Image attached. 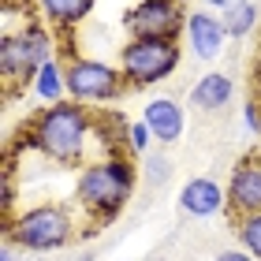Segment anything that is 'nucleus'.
I'll return each instance as SVG.
<instances>
[{"instance_id":"nucleus-1","label":"nucleus","mask_w":261,"mask_h":261,"mask_svg":"<svg viewBox=\"0 0 261 261\" xmlns=\"http://www.w3.org/2000/svg\"><path fill=\"white\" fill-rule=\"evenodd\" d=\"M90 130H93V116H90L86 105L60 101V105H49L41 116H34L27 142L38 153H45L49 161L71 164V161H79L82 153H86Z\"/></svg>"},{"instance_id":"nucleus-2","label":"nucleus","mask_w":261,"mask_h":261,"mask_svg":"<svg viewBox=\"0 0 261 261\" xmlns=\"http://www.w3.org/2000/svg\"><path fill=\"white\" fill-rule=\"evenodd\" d=\"M130 191H135V164L127 157L93 161L79 172V183H75V198L105 220L116 217V213L127 205Z\"/></svg>"},{"instance_id":"nucleus-3","label":"nucleus","mask_w":261,"mask_h":261,"mask_svg":"<svg viewBox=\"0 0 261 261\" xmlns=\"http://www.w3.org/2000/svg\"><path fill=\"white\" fill-rule=\"evenodd\" d=\"M71 231H75V224H71V213L64 205H38L19 213L8 224V243H15L19 250L49 254L71 243Z\"/></svg>"},{"instance_id":"nucleus-4","label":"nucleus","mask_w":261,"mask_h":261,"mask_svg":"<svg viewBox=\"0 0 261 261\" xmlns=\"http://www.w3.org/2000/svg\"><path fill=\"white\" fill-rule=\"evenodd\" d=\"M179 67V41L130 38L120 49V71L127 86H157Z\"/></svg>"},{"instance_id":"nucleus-5","label":"nucleus","mask_w":261,"mask_h":261,"mask_svg":"<svg viewBox=\"0 0 261 261\" xmlns=\"http://www.w3.org/2000/svg\"><path fill=\"white\" fill-rule=\"evenodd\" d=\"M67 71V97L75 105H112L120 93L127 90V79L120 67L105 64V60H71L64 64Z\"/></svg>"},{"instance_id":"nucleus-6","label":"nucleus","mask_w":261,"mask_h":261,"mask_svg":"<svg viewBox=\"0 0 261 261\" xmlns=\"http://www.w3.org/2000/svg\"><path fill=\"white\" fill-rule=\"evenodd\" d=\"M53 60V41L38 27H27L19 34L0 38V75L8 82H27L38 79V71Z\"/></svg>"},{"instance_id":"nucleus-7","label":"nucleus","mask_w":261,"mask_h":261,"mask_svg":"<svg viewBox=\"0 0 261 261\" xmlns=\"http://www.w3.org/2000/svg\"><path fill=\"white\" fill-rule=\"evenodd\" d=\"M123 22L130 38H164V41H175L179 27H187L183 8L175 0H138L123 15Z\"/></svg>"},{"instance_id":"nucleus-8","label":"nucleus","mask_w":261,"mask_h":261,"mask_svg":"<svg viewBox=\"0 0 261 261\" xmlns=\"http://www.w3.org/2000/svg\"><path fill=\"white\" fill-rule=\"evenodd\" d=\"M228 205L239 217L261 213V157H243L228 179Z\"/></svg>"},{"instance_id":"nucleus-9","label":"nucleus","mask_w":261,"mask_h":261,"mask_svg":"<svg viewBox=\"0 0 261 261\" xmlns=\"http://www.w3.org/2000/svg\"><path fill=\"white\" fill-rule=\"evenodd\" d=\"M224 41H228V30H224L220 15H209V11H191L187 15V45L198 60H217L224 53Z\"/></svg>"},{"instance_id":"nucleus-10","label":"nucleus","mask_w":261,"mask_h":261,"mask_svg":"<svg viewBox=\"0 0 261 261\" xmlns=\"http://www.w3.org/2000/svg\"><path fill=\"white\" fill-rule=\"evenodd\" d=\"M142 123L153 130V138H157V142L172 146V142L183 138L187 116H183V105H179V101H172V97H153V101L146 105V112H142Z\"/></svg>"},{"instance_id":"nucleus-11","label":"nucleus","mask_w":261,"mask_h":261,"mask_svg":"<svg viewBox=\"0 0 261 261\" xmlns=\"http://www.w3.org/2000/svg\"><path fill=\"white\" fill-rule=\"evenodd\" d=\"M224 201H228V191H220V183L209 179V175H194L179 191V205L187 217H213V213L224 209Z\"/></svg>"},{"instance_id":"nucleus-12","label":"nucleus","mask_w":261,"mask_h":261,"mask_svg":"<svg viewBox=\"0 0 261 261\" xmlns=\"http://www.w3.org/2000/svg\"><path fill=\"white\" fill-rule=\"evenodd\" d=\"M231 97H235V82L224 71H205L191 86V105L198 112H220L224 105H231Z\"/></svg>"},{"instance_id":"nucleus-13","label":"nucleus","mask_w":261,"mask_h":261,"mask_svg":"<svg viewBox=\"0 0 261 261\" xmlns=\"http://www.w3.org/2000/svg\"><path fill=\"white\" fill-rule=\"evenodd\" d=\"M38 8L56 27H75L93 11V0H38Z\"/></svg>"},{"instance_id":"nucleus-14","label":"nucleus","mask_w":261,"mask_h":261,"mask_svg":"<svg viewBox=\"0 0 261 261\" xmlns=\"http://www.w3.org/2000/svg\"><path fill=\"white\" fill-rule=\"evenodd\" d=\"M34 90H38V97H41V101L60 105V101L67 97V71H64V64L49 60V64L38 71V79H34Z\"/></svg>"},{"instance_id":"nucleus-15","label":"nucleus","mask_w":261,"mask_h":261,"mask_svg":"<svg viewBox=\"0 0 261 261\" xmlns=\"http://www.w3.org/2000/svg\"><path fill=\"white\" fill-rule=\"evenodd\" d=\"M220 19H224L228 38H246V34L257 27V4H254V0H235L231 8L220 11Z\"/></svg>"},{"instance_id":"nucleus-16","label":"nucleus","mask_w":261,"mask_h":261,"mask_svg":"<svg viewBox=\"0 0 261 261\" xmlns=\"http://www.w3.org/2000/svg\"><path fill=\"white\" fill-rule=\"evenodd\" d=\"M239 243L243 250L261 261V213H250V217H239Z\"/></svg>"},{"instance_id":"nucleus-17","label":"nucleus","mask_w":261,"mask_h":261,"mask_svg":"<svg viewBox=\"0 0 261 261\" xmlns=\"http://www.w3.org/2000/svg\"><path fill=\"white\" fill-rule=\"evenodd\" d=\"M168 172H172V164L164 153H146V183H153V187L168 183Z\"/></svg>"},{"instance_id":"nucleus-18","label":"nucleus","mask_w":261,"mask_h":261,"mask_svg":"<svg viewBox=\"0 0 261 261\" xmlns=\"http://www.w3.org/2000/svg\"><path fill=\"white\" fill-rule=\"evenodd\" d=\"M149 142H153V130L146 127V123H130V149H135V153H142V157H146V153H149Z\"/></svg>"},{"instance_id":"nucleus-19","label":"nucleus","mask_w":261,"mask_h":261,"mask_svg":"<svg viewBox=\"0 0 261 261\" xmlns=\"http://www.w3.org/2000/svg\"><path fill=\"white\" fill-rule=\"evenodd\" d=\"M243 116H246V127L254 130V135H261V109L254 101H246V109H243Z\"/></svg>"},{"instance_id":"nucleus-20","label":"nucleus","mask_w":261,"mask_h":261,"mask_svg":"<svg viewBox=\"0 0 261 261\" xmlns=\"http://www.w3.org/2000/svg\"><path fill=\"white\" fill-rule=\"evenodd\" d=\"M213 261H257V257H250L246 250H220Z\"/></svg>"},{"instance_id":"nucleus-21","label":"nucleus","mask_w":261,"mask_h":261,"mask_svg":"<svg viewBox=\"0 0 261 261\" xmlns=\"http://www.w3.org/2000/svg\"><path fill=\"white\" fill-rule=\"evenodd\" d=\"M205 4H209V8H220V11H224V8H231L235 0H205Z\"/></svg>"},{"instance_id":"nucleus-22","label":"nucleus","mask_w":261,"mask_h":261,"mask_svg":"<svg viewBox=\"0 0 261 261\" xmlns=\"http://www.w3.org/2000/svg\"><path fill=\"white\" fill-rule=\"evenodd\" d=\"M0 261H15V254H11L8 246H4V254H0Z\"/></svg>"}]
</instances>
